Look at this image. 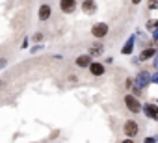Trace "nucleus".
Returning <instances> with one entry per match:
<instances>
[{"label":"nucleus","instance_id":"f257e3e1","mask_svg":"<svg viewBox=\"0 0 158 143\" xmlns=\"http://www.w3.org/2000/svg\"><path fill=\"white\" fill-rule=\"evenodd\" d=\"M132 84H134V88L136 89H145V88H149V84H151V73L149 71H139V73L134 76V80H132Z\"/></svg>","mask_w":158,"mask_h":143},{"label":"nucleus","instance_id":"f03ea898","mask_svg":"<svg viewBox=\"0 0 158 143\" xmlns=\"http://www.w3.org/2000/svg\"><path fill=\"white\" fill-rule=\"evenodd\" d=\"M123 134H125L127 137L134 139V137L139 134V125H138V121H134V119L125 121V125H123Z\"/></svg>","mask_w":158,"mask_h":143},{"label":"nucleus","instance_id":"7ed1b4c3","mask_svg":"<svg viewBox=\"0 0 158 143\" xmlns=\"http://www.w3.org/2000/svg\"><path fill=\"white\" fill-rule=\"evenodd\" d=\"M125 106H127V110L130 112V113H139L141 112V102L138 100V97H134V95H125Z\"/></svg>","mask_w":158,"mask_h":143},{"label":"nucleus","instance_id":"20e7f679","mask_svg":"<svg viewBox=\"0 0 158 143\" xmlns=\"http://www.w3.org/2000/svg\"><path fill=\"white\" fill-rule=\"evenodd\" d=\"M108 32H110V26H108L106 22H97V24H93V28H91V35H93L95 39L106 37Z\"/></svg>","mask_w":158,"mask_h":143},{"label":"nucleus","instance_id":"39448f33","mask_svg":"<svg viewBox=\"0 0 158 143\" xmlns=\"http://www.w3.org/2000/svg\"><path fill=\"white\" fill-rule=\"evenodd\" d=\"M141 112H143L149 119H152V121L158 123V106H156V104H152V102H145V104H141Z\"/></svg>","mask_w":158,"mask_h":143},{"label":"nucleus","instance_id":"423d86ee","mask_svg":"<svg viewBox=\"0 0 158 143\" xmlns=\"http://www.w3.org/2000/svg\"><path fill=\"white\" fill-rule=\"evenodd\" d=\"M88 69H89V73H91L93 76H102V75L106 73V69H104V65H102V63H99V61H91Z\"/></svg>","mask_w":158,"mask_h":143},{"label":"nucleus","instance_id":"0eeeda50","mask_svg":"<svg viewBox=\"0 0 158 143\" xmlns=\"http://www.w3.org/2000/svg\"><path fill=\"white\" fill-rule=\"evenodd\" d=\"M60 10L63 13H74V10H76V0H60Z\"/></svg>","mask_w":158,"mask_h":143},{"label":"nucleus","instance_id":"6e6552de","mask_svg":"<svg viewBox=\"0 0 158 143\" xmlns=\"http://www.w3.org/2000/svg\"><path fill=\"white\" fill-rule=\"evenodd\" d=\"M50 15H52V8L48 6V4H41L39 6V11H37V17H39V21H48L50 19Z\"/></svg>","mask_w":158,"mask_h":143},{"label":"nucleus","instance_id":"1a4fd4ad","mask_svg":"<svg viewBox=\"0 0 158 143\" xmlns=\"http://www.w3.org/2000/svg\"><path fill=\"white\" fill-rule=\"evenodd\" d=\"M82 11L88 13V15H93L97 11V4H95V0H84L82 2Z\"/></svg>","mask_w":158,"mask_h":143},{"label":"nucleus","instance_id":"9d476101","mask_svg":"<svg viewBox=\"0 0 158 143\" xmlns=\"http://www.w3.org/2000/svg\"><path fill=\"white\" fill-rule=\"evenodd\" d=\"M93 59H91V56L89 54H80L76 58V65L80 67V69H86V67H89V63H91Z\"/></svg>","mask_w":158,"mask_h":143},{"label":"nucleus","instance_id":"9b49d317","mask_svg":"<svg viewBox=\"0 0 158 143\" xmlns=\"http://www.w3.org/2000/svg\"><path fill=\"white\" fill-rule=\"evenodd\" d=\"M156 56V48L154 47H149V48H145V50H141V54H139V61H149L151 58H154Z\"/></svg>","mask_w":158,"mask_h":143},{"label":"nucleus","instance_id":"f8f14e48","mask_svg":"<svg viewBox=\"0 0 158 143\" xmlns=\"http://www.w3.org/2000/svg\"><path fill=\"white\" fill-rule=\"evenodd\" d=\"M102 52H104V45H102V43H93V45L89 47V52H88V54H89L91 58H97V56H101Z\"/></svg>","mask_w":158,"mask_h":143},{"label":"nucleus","instance_id":"ddd939ff","mask_svg":"<svg viewBox=\"0 0 158 143\" xmlns=\"http://www.w3.org/2000/svg\"><path fill=\"white\" fill-rule=\"evenodd\" d=\"M134 41H136V37H134V35H130V37H128V41H127V45L123 47V50H121V52H123V54H132Z\"/></svg>","mask_w":158,"mask_h":143},{"label":"nucleus","instance_id":"4468645a","mask_svg":"<svg viewBox=\"0 0 158 143\" xmlns=\"http://www.w3.org/2000/svg\"><path fill=\"white\" fill-rule=\"evenodd\" d=\"M147 8H149V10H158V0H149Z\"/></svg>","mask_w":158,"mask_h":143},{"label":"nucleus","instance_id":"2eb2a0df","mask_svg":"<svg viewBox=\"0 0 158 143\" xmlns=\"http://www.w3.org/2000/svg\"><path fill=\"white\" fill-rule=\"evenodd\" d=\"M151 84H158V71L156 73H151Z\"/></svg>","mask_w":158,"mask_h":143},{"label":"nucleus","instance_id":"dca6fc26","mask_svg":"<svg viewBox=\"0 0 158 143\" xmlns=\"http://www.w3.org/2000/svg\"><path fill=\"white\" fill-rule=\"evenodd\" d=\"M143 143H156V137H152V136H147V137L143 139Z\"/></svg>","mask_w":158,"mask_h":143},{"label":"nucleus","instance_id":"f3484780","mask_svg":"<svg viewBox=\"0 0 158 143\" xmlns=\"http://www.w3.org/2000/svg\"><path fill=\"white\" fill-rule=\"evenodd\" d=\"M145 28H147V30H154V21H147Z\"/></svg>","mask_w":158,"mask_h":143},{"label":"nucleus","instance_id":"a211bd4d","mask_svg":"<svg viewBox=\"0 0 158 143\" xmlns=\"http://www.w3.org/2000/svg\"><path fill=\"white\" fill-rule=\"evenodd\" d=\"M152 39H154V41H158V28H154V30H152Z\"/></svg>","mask_w":158,"mask_h":143},{"label":"nucleus","instance_id":"6ab92c4d","mask_svg":"<svg viewBox=\"0 0 158 143\" xmlns=\"http://www.w3.org/2000/svg\"><path fill=\"white\" fill-rule=\"evenodd\" d=\"M41 39H43V34H35L34 35V41H41Z\"/></svg>","mask_w":158,"mask_h":143},{"label":"nucleus","instance_id":"aec40b11","mask_svg":"<svg viewBox=\"0 0 158 143\" xmlns=\"http://www.w3.org/2000/svg\"><path fill=\"white\" fill-rule=\"evenodd\" d=\"M121 143H136V141H134V139H130V137H127V139H123Z\"/></svg>","mask_w":158,"mask_h":143},{"label":"nucleus","instance_id":"412c9836","mask_svg":"<svg viewBox=\"0 0 158 143\" xmlns=\"http://www.w3.org/2000/svg\"><path fill=\"white\" fill-rule=\"evenodd\" d=\"M6 63H8V59H4V58H2V59H0V67H4Z\"/></svg>","mask_w":158,"mask_h":143},{"label":"nucleus","instance_id":"4be33fe9","mask_svg":"<svg viewBox=\"0 0 158 143\" xmlns=\"http://www.w3.org/2000/svg\"><path fill=\"white\" fill-rule=\"evenodd\" d=\"M154 69L158 71V58H154Z\"/></svg>","mask_w":158,"mask_h":143},{"label":"nucleus","instance_id":"5701e85b","mask_svg":"<svg viewBox=\"0 0 158 143\" xmlns=\"http://www.w3.org/2000/svg\"><path fill=\"white\" fill-rule=\"evenodd\" d=\"M139 2H141V0H132V4H134V6H138Z\"/></svg>","mask_w":158,"mask_h":143},{"label":"nucleus","instance_id":"b1692460","mask_svg":"<svg viewBox=\"0 0 158 143\" xmlns=\"http://www.w3.org/2000/svg\"><path fill=\"white\" fill-rule=\"evenodd\" d=\"M154 28H158V21H154Z\"/></svg>","mask_w":158,"mask_h":143},{"label":"nucleus","instance_id":"393cba45","mask_svg":"<svg viewBox=\"0 0 158 143\" xmlns=\"http://www.w3.org/2000/svg\"><path fill=\"white\" fill-rule=\"evenodd\" d=\"M156 58H158V47H156Z\"/></svg>","mask_w":158,"mask_h":143},{"label":"nucleus","instance_id":"a878e982","mask_svg":"<svg viewBox=\"0 0 158 143\" xmlns=\"http://www.w3.org/2000/svg\"><path fill=\"white\" fill-rule=\"evenodd\" d=\"M156 102H158V100H156Z\"/></svg>","mask_w":158,"mask_h":143}]
</instances>
